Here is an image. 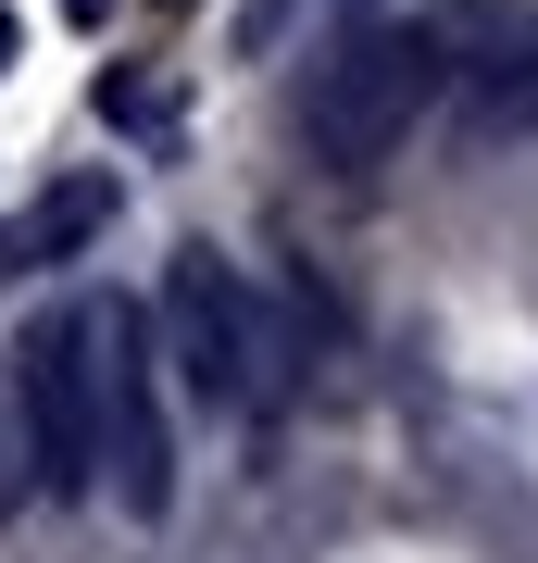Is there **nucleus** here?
<instances>
[{
  "label": "nucleus",
  "instance_id": "1",
  "mask_svg": "<svg viewBox=\"0 0 538 563\" xmlns=\"http://www.w3.org/2000/svg\"><path fill=\"white\" fill-rule=\"evenodd\" d=\"M63 325H76L88 388H100V476H113V501L151 526L163 501H176V439H163V388H151V325H139V301H113V288L63 301Z\"/></svg>",
  "mask_w": 538,
  "mask_h": 563
},
{
  "label": "nucleus",
  "instance_id": "2",
  "mask_svg": "<svg viewBox=\"0 0 538 563\" xmlns=\"http://www.w3.org/2000/svg\"><path fill=\"white\" fill-rule=\"evenodd\" d=\"M439 101V51L426 38H351L339 63H314V88H300V139H314L326 176H376V163L426 125Z\"/></svg>",
  "mask_w": 538,
  "mask_h": 563
},
{
  "label": "nucleus",
  "instance_id": "3",
  "mask_svg": "<svg viewBox=\"0 0 538 563\" xmlns=\"http://www.w3.org/2000/svg\"><path fill=\"white\" fill-rule=\"evenodd\" d=\"M163 351L200 401H276V339H263V301L239 288L226 251H176L163 263Z\"/></svg>",
  "mask_w": 538,
  "mask_h": 563
},
{
  "label": "nucleus",
  "instance_id": "4",
  "mask_svg": "<svg viewBox=\"0 0 538 563\" xmlns=\"http://www.w3.org/2000/svg\"><path fill=\"white\" fill-rule=\"evenodd\" d=\"M13 388H25V439H39V488L51 501L100 488V388H88V351H76L63 313L13 351Z\"/></svg>",
  "mask_w": 538,
  "mask_h": 563
},
{
  "label": "nucleus",
  "instance_id": "5",
  "mask_svg": "<svg viewBox=\"0 0 538 563\" xmlns=\"http://www.w3.org/2000/svg\"><path fill=\"white\" fill-rule=\"evenodd\" d=\"M414 38L439 51V76L488 88V76H526V63H538V13H526V0H439Z\"/></svg>",
  "mask_w": 538,
  "mask_h": 563
},
{
  "label": "nucleus",
  "instance_id": "6",
  "mask_svg": "<svg viewBox=\"0 0 538 563\" xmlns=\"http://www.w3.org/2000/svg\"><path fill=\"white\" fill-rule=\"evenodd\" d=\"M100 225H113V176H63L51 201L13 225V239H25V263H63L76 239H100Z\"/></svg>",
  "mask_w": 538,
  "mask_h": 563
},
{
  "label": "nucleus",
  "instance_id": "7",
  "mask_svg": "<svg viewBox=\"0 0 538 563\" xmlns=\"http://www.w3.org/2000/svg\"><path fill=\"white\" fill-rule=\"evenodd\" d=\"M25 488H39V439H25V388L0 363V514H25Z\"/></svg>",
  "mask_w": 538,
  "mask_h": 563
},
{
  "label": "nucleus",
  "instance_id": "8",
  "mask_svg": "<svg viewBox=\"0 0 538 563\" xmlns=\"http://www.w3.org/2000/svg\"><path fill=\"white\" fill-rule=\"evenodd\" d=\"M100 113H113V125H176V88H139V76H100Z\"/></svg>",
  "mask_w": 538,
  "mask_h": 563
},
{
  "label": "nucleus",
  "instance_id": "9",
  "mask_svg": "<svg viewBox=\"0 0 538 563\" xmlns=\"http://www.w3.org/2000/svg\"><path fill=\"white\" fill-rule=\"evenodd\" d=\"M0 63H13V13H0Z\"/></svg>",
  "mask_w": 538,
  "mask_h": 563
}]
</instances>
